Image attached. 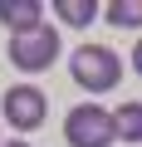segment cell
I'll list each match as a JSON object with an SVG mask.
<instances>
[{
  "mask_svg": "<svg viewBox=\"0 0 142 147\" xmlns=\"http://www.w3.org/2000/svg\"><path fill=\"white\" fill-rule=\"evenodd\" d=\"M69 74H74L79 88L108 93V88H118V79H122V59H118L108 44H79L74 59H69Z\"/></svg>",
  "mask_w": 142,
  "mask_h": 147,
  "instance_id": "obj_1",
  "label": "cell"
},
{
  "mask_svg": "<svg viewBox=\"0 0 142 147\" xmlns=\"http://www.w3.org/2000/svg\"><path fill=\"white\" fill-rule=\"evenodd\" d=\"M64 137H69V147H113L118 142V127H113V113L108 108L79 103V108H69V118H64Z\"/></svg>",
  "mask_w": 142,
  "mask_h": 147,
  "instance_id": "obj_2",
  "label": "cell"
},
{
  "mask_svg": "<svg viewBox=\"0 0 142 147\" xmlns=\"http://www.w3.org/2000/svg\"><path fill=\"white\" fill-rule=\"evenodd\" d=\"M0 113H5V123L15 132H34L44 118H49V98L34 88V84H15L5 98H0Z\"/></svg>",
  "mask_w": 142,
  "mask_h": 147,
  "instance_id": "obj_3",
  "label": "cell"
},
{
  "mask_svg": "<svg viewBox=\"0 0 142 147\" xmlns=\"http://www.w3.org/2000/svg\"><path fill=\"white\" fill-rule=\"evenodd\" d=\"M10 64L15 69H25V74H39V69H49L54 59H59V34H54V25H44V30H34V34H20V39H10Z\"/></svg>",
  "mask_w": 142,
  "mask_h": 147,
  "instance_id": "obj_4",
  "label": "cell"
},
{
  "mask_svg": "<svg viewBox=\"0 0 142 147\" xmlns=\"http://www.w3.org/2000/svg\"><path fill=\"white\" fill-rule=\"evenodd\" d=\"M0 25L10 30V39L44 30V5L39 0H0Z\"/></svg>",
  "mask_w": 142,
  "mask_h": 147,
  "instance_id": "obj_5",
  "label": "cell"
},
{
  "mask_svg": "<svg viewBox=\"0 0 142 147\" xmlns=\"http://www.w3.org/2000/svg\"><path fill=\"white\" fill-rule=\"evenodd\" d=\"M113 127H118V137L142 142V103H118L113 108Z\"/></svg>",
  "mask_w": 142,
  "mask_h": 147,
  "instance_id": "obj_6",
  "label": "cell"
},
{
  "mask_svg": "<svg viewBox=\"0 0 142 147\" xmlns=\"http://www.w3.org/2000/svg\"><path fill=\"white\" fill-rule=\"evenodd\" d=\"M108 25H118V30H127V25H142V0H113V5H103L98 10Z\"/></svg>",
  "mask_w": 142,
  "mask_h": 147,
  "instance_id": "obj_7",
  "label": "cell"
},
{
  "mask_svg": "<svg viewBox=\"0 0 142 147\" xmlns=\"http://www.w3.org/2000/svg\"><path fill=\"white\" fill-rule=\"evenodd\" d=\"M54 15H64V25H88L98 20V5L93 0H54Z\"/></svg>",
  "mask_w": 142,
  "mask_h": 147,
  "instance_id": "obj_8",
  "label": "cell"
},
{
  "mask_svg": "<svg viewBox=\"0 0 142 147\" xmlns=\"http://www.w3.org/2000/svg\"><path fill=\"white\" fill-rule=\"evenodd\" d=\"M132 69L142 74V39H137V49H132Z\"/></svg>",
  "mask_w": 142,
  "mask_h": 147,
  "instance_id": "obj_9",
  "label": "cell"
},
{
  "mask_svg": "<svg viewBox=\"0 0 142 147\" xmlns=\"http://www.w3.org/2000/svg\"><path fill=\"white\" fill-rule=\"evenodd\" d=\"M0 147H30V142H20V137H15V142H0Z\"/></svg>",
  "mask_w": 142,
  "mask_h": 147,
  "instance_id": "obj_10",
  "label": "cell"
}]
</instances>
